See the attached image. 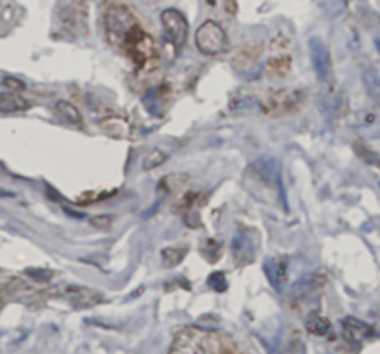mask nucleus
I'll list each match as a JSON object with an SVG mask.
<instances>
[{
	"label": "nucleus",
	"instance_id": "dca6fc26",
	"mask_svg": "<svg viewBox=\"0 0 380 354\" xmlns=\"http://www.w3.org/2000/svg\"><path fill=\"white\" fill-rule=\"evenodd\" d=\"M362 80H364L365 91L369 93L375 100H380V75L375 69H365L362 73Z\"/></svg>",
	"mask_w": 380,
	"mask_h": 354
},
{
	"label": "nucleus",
	"instance_id": "39448f33",
	"mask_svg": "<svg viewBox=\"0 0 380 354\" xmlns=\"http://www.w3.org/2000/svg\"><path fill=\"white\" fill-rule=\"evenodd\" d=\"M308 50H310V58L314 70L319 80H326L330 76L332 63H330V52L326 49V45L319 37H312L308 41Z\"/></svg>",
	"mask_w": 380,
	"mask_h": 354
},
{
	"label": "nucleus",
	"instance_id": "9d476101",
	"mask_svg": "<svg viewBox=\"0 0 380 354\" xmlns=\"http://www.w3.org/2000/svg\"><path fill=\"white\" fill-rule=\"evenodd\" d=\"M250 169L265 184H280V163L275 158H258L252 161Z\"/></svg>",
	"mask_w": 380,
	"mask_h": 354
},
{
	"label": "nucleus",
	"instance_id": "f03ea898",
	"mask_svg": "<svg viewBox=\"0 0 380 354\" xmlns=\"http://www.w3.org/2000/svg\"><path fill=\"white\" fill-rule=\"evenodd\" d=\"M197 49L206 56H215L226 49V34L217 22L206 20L195 32Z\"/></svg>",
	"mask_w": 380,
	"mask_h": 354
},
{
	"label": "nucleus",
	"instance_id": "2eb2a0df",
	"mask_svg": "<svg viewBox=\"0 0 380 354\" xmlns=\"http://www.w3.org/2000/svg\"><path fill=\"white\" fill-rule=\"evenodd\" d=\"M30 102L17 93H0V111L2 113H17L30 108Z\"/></svg>",
	"mask_w": 380,
	"mask_h": 354
},
{
	"label": "nucleus",
	"instance_id": "9b49d317",
	"mask_svg": "<svg viewBox=\"0 0 380 354\" xmlns=\"http://www.w3.org/2000/svg\"><path fill=\"white\" fill-rule=\"evenodd\" d=\"M264 273L269 284L275 290H280L288 280V259L286 258H267L264 264Z\"/></svg>",
	"mask_w": 380,
	"mask_h": 354
},
{
	"label": "nucleus",
	"instance_id": "5701e85b",
	"mask_svg": "<svg viewBox=\"0 0 380 354\" xmlns=\"http://www.w3.org/2000/svg\"><path fill=\"white\" fill-rule=\"evenodd\" d=\"M284 354H306V347H304V343H302V339H299V338L293 339V341L288 345V349L284 350Z\"/></svg>",
	"mask_w": 380,
	"mask_h": 354
},
{
	"label": "nucleus",
	"instance_id": "4468645a",
	"mask_svg": "<svg viewBox=\"0 0 380 354\" xmlns=\"http://www.w3.org/2000/svg\"><path fill=\"white\" fill-rule=\"evenodd\" d=\"M54 111L58 115V119L63 121L65 125L82 126V113L78 111V108L75 104H70L67 100H60V102H56Z\"/></svg>",
	"mask_w": 380,
	"mask_h": 354
},
{
	"label": "nucleus",
	"instance_id": "b1692460",
	"mask_svg": "<svg viewBox=\"0 0 380 354\" xmlns=\"http://www.w3.org/2000/svg\"><path fill=\"white\" fill-rule=\"evenodd\" d=\"M91 225L100 226V228H108L111 225V217L110 215H100V217H93L91 219Z\"/></svg>",
	"mask_w": 380,
	"mask_h": 354
},
{
	"label": "nucleus",
	"instance_id": "a211bd4d",
	"mask_svg": "<svg viewBox=\"0 0 380 354\" xmlns=\"http://www.w3.org/2000/svg\"><path fill=\"white\" fill-rule=\"evenodd\" d=\"M165 160H167V154L163 150H160V149L150 150L149 154L145 156V160H143V169L152 171V169H156V167H160Z\"/></svg>",
	"mask_w": 380,
	"mask_h": 354
},
{
	"label": "nucleus",
	"instance_id": "1a4fd4ad",
	"mask_svg": "<svg viewBox=\"0 0 380 354\" xmlns=\"http://www.w3.org/2000/svg\"><path fill=\"white\" fill-rule=\"evenodd\" d=\"M352 125L356 130H360L362 134L369 139L380 137V115L376 111L362 110L352 117Z\"/></svg>",
	"mask_w": 380,
	"mask_h": 354
},
{
	"label": "nucleus",
	"instance_id": "423d86ee",
	"mask_svg": "<svg viewBox=\"0 0 380 354\" xmlns=\"http://www.w3.org/2000/svg\"><path fill=\"white\" fill-rule=\"evenodd\" d=\"M169 354H206L204 341L197 330L185 328L175 338Z\"/></svg>",
	"mask_w": 380,
	"mask_h": 354
},
{
	"label": "nucleus",
	"instance_id": "aec40b11",
	"mask_svg": "<svg viewBox=\"0 0 380 354\" xmlns=\"http://www.w3.org/2000/svg\"><path fill=\"white\" fill-rule=\"evenodd\" d=\"M26 276H30L34 282H41V284H46V282H50V280L54 278V271L50 269H26L25 271Z\"/></svg>",
	"mask_w": 380,
	"mask_h": 354
},
{
	"label": "nucleus",
	"instance_id": "ddd939ff",
	"mask_svg": "<svg viewBox=\"0 0 380 354\" xmlns=\"http://www.w3.org/2000/svg\"><path fill=\"white\" fill-rule=\"evenodd\" d=\"M297 106H300V93L299 91H288V93H276L273 99L267 102L265 111H269L273 115L288 113V111L295 110Z\"/></svg>",
	"mask_w": 380,
	"mask_h": 354
},
{
	"label": "nucleus",
	"instance_id": "a878e982",
	"mask_svg": "<svg viewBox=\"0 0 380 354\" xmlns=\"http://www.w3.org/2000/svg\"><path fill=\"white\" fill-rule=\"evenodd\" d=\"M0 308H2V300H0Z\"/></svg>",
	"mask_w": 380,
	"mask_h": 354
},
{
	"label": "nucleus",
	"instance_id": "4be33fe9",
	"mask_svg": "<svg viewBox=\"0 0 380 354\" xmlns=\"http://www.w3.org/2000/svg\"><path fill=\"white\" fill-rule=\"evenodd\" d=\"M2 84H4V87H10L11 93L13 91H22L26 89V84L22 80H19V78H13V76H6L4 80H2Z\"/></svg>",
	"mask_w": 380,
	"mask_h": 354
},
{
	"label": "nucleus",
	"instance_id": "393cba45",
	"mask_svg": "<svg viewBox=\"0 0 380 354\" xmlns=\"http://www.w3.org/2000/svg\"><path fill=\"white\" fill-rule=\"evenodd\" d=\"M375 46H376V50H378V54H380V37H376V39H375Z\"/></svg>",
	"mask_w": 380,
	"mask_h": 354
},
{
	"label": "nucleus",
	"instance_id": "f257e3e1",
	"mask_svg": "<svg viewBox=\"0 0 380 354\" xmlns=\"http://www.w3.org/2000/svg\"><path fill=\"white\" fill-rule=\"evenodd\" d=\"M104 26H106L108 41H110L111 45H123L126 35L130 34L132 28L137 25H135V19L128 8L115 6V8H110L108 13H106Z\"/></svg>",
	"mask_w": 380,
	"mask_h": 354
},
{
	"label": "nucleus",
	"instance_id": "f3484780",
	"mask_svg": "<svg viewBox=\"0 0 380 354\" xmlns=\"http://www.w3.org/2000/svg\"><path fill=\"white\" fill-rule=\"evenodd\" d=\"M306 330L314 336H326L330 332V321L321 315H312L306 319Z\"/></svg>",
	"mask_w": 380,
	"mask_h": 354
},
{
	"label": "nucleus",
	"instance_id": "f8f14e48",
	"mask_svg": "<svg viewBox=\"0 0 380 354\" xmlns=\"http://www.w3.org/2000/svg\"><path fill=\"white\" fill-rule=\"evenodd\" d=\"M341 330H343L345 339L350 343H362L373 336V328L369 324H365L360 319H354V317H345L341 321Z\"/></svg>",
	"mask_w": 380,
	"mask_h": 354
},
{
	"label": "nucleus",
	"instance_id": "20e7f679",
	"mask_svg": "<svg viewBox=\"0 0 380 354\" xmlns=\"http://www.w3.org/2000/svg\"><path fill=\"white\" fill-rule=\"evenodd\" d=\"M161 25H163L167 41L176 50H180L187 39V30H189L187 19L178 10H165L161 13Z\"/></svg>",
	"mask_w": 380,
	"mask_h": 354
},
{
	"label": "nucleus",
	"instance_id": "7ed1b4c3",
	"mask_svg": "<svg viewBox=\"0 0 380 354\" xmlns=\"http://www.w3.org/2000/svg\"><path fill=\"white\" fill-rule=\"evenodd\" d=\"M125 45H126V50H128V54H130V58L137 65L149 61L150 58H154V54H156V45H154V41H152V37L141 30L139 26H134L130 34L126 35Z\"/></svg>",
	"mask_w": 380,
	"mask_h": 354
},
{
	"label": "nucleus",
	"instance_id": "6ab92c4d",
	"mask_svg": "<svg viewBox=\"0 0 380 354\" xmlns=\"http://www.w3.org/2000/svg\"><path fill=\"white\" fill-rule=\"evenodd\" d=\"M185 256V250L184 249H163L161 250V259H163V264L167 265V267H175V265H178L184 259Z\"/></svg>",
	"mask_w": 380,
	"mask_h": 354
},
{
	"label": "nucleus",
	"instance_id": "6e6552de",
	"mask_svg": "<svg viewBox=\"0 0 380 354\" xmlns=\"http://www.w3.org/2000/svg\"><path fill=\"white\" fill-rule=\"evenodd\" d=\"M254 240L252 235L247 232V230H241L234 235V241H232V254H234L235 262L241 265H245L247 262H252L254 259Z\"/></svg>",
	"mask_w": 380,
	"mask_h": 354
},
{
	"label": "nucleus",
	"instance_id": "0eeeda50",
	"mask_svg": "<svg viewBox=\"0 0 380 354\" xmlns=\"http://www.w3.org/2000/svg\"><path fill=\"white\" fill-rule=\"evenodd\" d=\"M65 295L69 302L75 308H91V306H97L99 302H102V295L95 290H89V288H82V286H70L65 290Z\"/></svg>",
	"mask_w": 380,
	"mask_h": 354
},
{
	"label": "nucleus",
	"instance_id": "412c9836",
	"mask_svg": "<svg viewBox=\"0 0 380 354\" xmlns=\"http://www.w3.org/2000/svg\"><path fill=\"white\" fill-rule=\"evenodd\" d=\"M208 286H210L213 291H217V293H223V291H226V288H228V282H226L225 273H211L210 276H208Z\"/></svg>",
	"mask_w": 380,
	"mask_h": 354
}]
</instances>
